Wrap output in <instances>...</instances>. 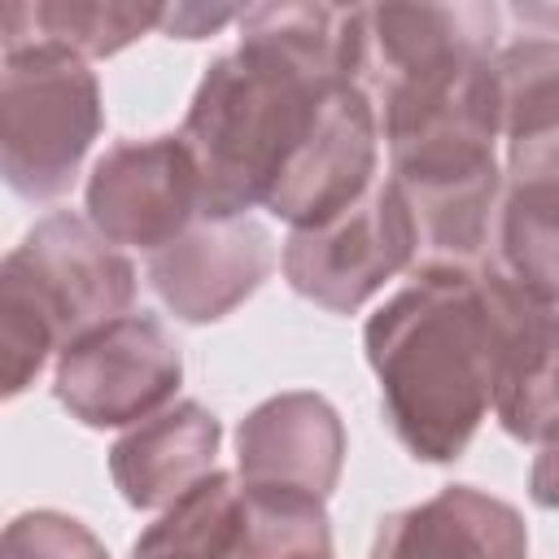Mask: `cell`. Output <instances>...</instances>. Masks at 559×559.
Returning a JSON list of instances; mask_svg holds the SVG:
<instances>
[{
	"label": "cell",
	"mask_w": 559,
	"mask_h": 559,
	"mask_svg": "<svg viewBox=\"0 0 559 559\" xmlns=\"http://www.w3.org/2000/svg\"><path fill=\"white\" fill-rule=\"evenodd\" d=\"M393 437L454 463L493 411V306L485 271H415L362 328Z\"/></svg>",
	"instance_id": "6da1fadb"
},
{
	"label": "cell",
	"mask_w": 559,
	"mask_h": 559,
	"mask_svg": "<svg viewBox=\"0 0 559 559\" xmlns=\"http://www.w3.org/2000/svg\"><path fill=\"white\" fill-rule=\"evenodd\" d=\"M328 92L332 87L245 44L210 61L179 127L201 175V218H249L253 205H266V192Z\"/></svg>",
	"instance_id": "7a4b0ae2"
},
{
	"label": "cell",
	"mask_w": 559,
	"mask_h": 559,
	"mask_svg": "<svg viewBox=\"0 0 559 559\" xmlns=\"http://www.w3.org/2000/svg\"><path fill=\"white\" fill-rule=\"evenodd\" d=\"M105 127L100 83L87 57L52 44L4 52L0 170L22 201L61 197Z\"/></svg>",
	"instance_id": "3957f363"
},
{
	"label": "cell",
	"mask_w": 559,
	"mask_h": 559,
	"mask_svg": "<svg viewBox=\"0 0 559 559\" xmlns=\"http://www.w3.org/2000/svg\"><path fill=\"white\" fill-rule=\"evenodd\" d=\"M0 284H13L48 319L57 354L79 336L131 314L135 301L131 258L105 240L87 214L70 210L44 214L22 236V245L4 253Z\"/></svg>",
	"instance_id": "277c9868"
},
{
	"label": "cell",
	"mask_w": 559,
	"mask_h": 559,
	"mask_svg": "<svg viewBox=\"0 0 559 559\" xmlns=\"http://www.w3.org/2000/svg\"><path fill=\"white\" fill-rule=\"evenodd\" d=\"M280 266L297 297L332 314H354L393 275L415 271V223L397 179L380 175L349 210L314 227H293Z\"/></svg>",
	"instance_id": "5b68a950"
},
{
	"label": "cell",
	"mask_w": 559,
	"mask_h": 559,
	"mask_svg": "<svg viewBox=\"0 0 559 559\" xmlns=\"http://www.w3.org/2000/svg\"><path fill=\"white\" fill-rule=\"evenodd\" d=\"M183 354L162 319L122 314L57 354L52 393L87 428H131L170 406Z\"/></svg>",
	"instance_id": "8992f818"
},
{
	"label": "cell",
	"mask_w": 559,
	"mask_h": 559,
	"mask_svg": "<svg viewBox=\"0 0 559 559\" xmlns=\"http://www.w3.org/2000/svg\"><path fill=\"white\" fill-rule=\"evenodd\" d=\"M87 223L118 249H166L201 218V175L183 135H148L109 144L83 192Z\"/></svg>",
	"instance_id": "52a82bcc"
},
{
	"label": "cell",
	"mask_w": 559,
	"mask_h": 559,
	"mask_svg": "<svg viewBox=\"0 0 559 559\" xmlns=\"http://www.w3.org/2000/svg\"><path fill=\"white\" fill-rule=\"evenodd\" d=\"M380 140L384 135L371 96L358 83L332 87L314 105L275 188L266 192V210L288 227H314L349 210L380 179Z\"/></svg>",
	"instance_id": "ba28073f"
},
{
	"label": "cell",
	"mask_w": 559,
	"mask_h": 559,
	"mask_svg": "<svg viewBox=\"0 0 559 559\" xmlns=\"http://www.w3.org/2000/svg\"><path fill=\"white\" fill-rule=\"evenodd\" d=\"M498 52L493 4H358V87L384 96Z\"/></svg>",
	"instance_id": "9c48e42d"
},
{
	"label": "cell",
	"mask_w": 559,
	"mask_h": 559,
	"mask_svg": "<svg viewBox=\"0 0 559 559\" xmlns=\"http://www.w3.org/2000/svg\"><path fill=\"white\" fill-rule=\"evenodd\" d=\"M275 266V240L253 218H197L148 253V284L179 323H218L245 306Z\"/></svg>",
	"instance_id": "30bf717a"
},
{
	"label": "cell",
	"mask_w": 559,
	"mask_h": 559,
	"mask_svg": "<svg viewBox=\"0 0 559 559\" xmlns=\"http://www.w3.org/2000/svg\"><path fill=\"white\" fill-rule=\"evenodd\" d=\"M345 467V424L323 393H275L236 428V476L245 489L306 493L328 502Z\"/></svg>",
	"instance_id": "8fae6325"
},
{
	"label": "cell",
	"mask_w": 559,
	"mask_h": 559,
	"mask_svg": "<svg viewBox=\"0 0 559 559\" xmlns=\"http://www.w3.org/2000/svg\"><path fill=\"white\" fill-rule=\"evenodd\" d=\"M493 306V415L515 441H537L559 419V306L537 301L489 266Z\"/></svg>",
	"instance_id": "7c38bea8"
},
{
	"label": "cell",
	"mask_w": 559,
	"mask_h": 559,
	"mask_svg": "<svg viewBox=\"0 0 559 559\" xmlns=\"http://www.w3.org/2000/svg\"><path fill=\"white\" fill-rule=\"evenodd\" d=\"M415 223V271H485L493 266V236L507 175L498 162L393 175ZM411 271V275H415Z\"/></svg>",
	"instance_id": "4fadbf2b"
},
{
	"label": "cell",
	"mask_w": 559,
	"mask_h": 559,
	"mask_svg": "<svg viewBox=\"0 0 559 559\" xmlns=\"http://www.w3.org/2000/svg\"><path fill=\"white\" fill-rule=\"evenodd\" d=\"M367 559H528V528L511 502L476 485H445L384 515Z\"/></svg>",
	"instance_id": "5bb4252c"
},
{
	"label": "cell",
	"mask_w": 559,
	"mask_h": 559,
	"mask_svg": "<svg viewBox=\"0 0 559 559\" xmlns=\"http://www.w3.org/2000/svg\"><path fill=\"white\" fill-rule=\"evenodd\" d=\"M223 424L201 402H175L140 424H131L109 445V476L127 507L166 511L192 485H201L218 459Z\"/></svg>",
	"instance_id": "9a60e30c"
},
{
	"label": "cell",
	"mask_w": 559,
	"mask_h": 559,
	"mask_svg": "<svg viewBox=\"0 0 559 559\" xmlns=\"http://www.w3.org/2000/svg\"><path fill=\"white\" fill-rule=\"evenodd\" d=\"M166 22V4L127 0H13L4 9V52L52 44L79 57H114Z\"/></svg>",
	"instance_id": "2e32d148"
},
{
	"label": "cell",
	"mask_w": 559,
	"mask_h": 559,
	"mask_svg": "<svg viewBox=\"0 0 559 559\" xmlns=\"http://www.w3.org/2000/svg\"><path fill=\"white\" fill-rule=\"evenodd\" d=\"M493 266L537 301L559 306V188L546 183L502 188Z\"/></svg>",
	"instance_id": "e0dca14e"
},
{
	"label": "cell",
	"mask_w": 559,
	"mask_h": 559,
	"mask_svg": "<svg viewBox=\"0 0 559 559\" xmlns=\"http://www.w3.org/2000/svg\"><path fill=\"white\" fill-rule=\"evenodd\" d=\"M0 559H109V550L83 520L39 507L4 524Z\"/></svg>",
	"instance_id": "ac0fdd59"
},
{
	"label": "cell",
	"mask_w": 559,
	"mask_h": 559,
	"mask_svg": "<svg viewBox=\"0 0 559 559\" xmlns=\"http://www.w3.org/2000/svg\"><path fill=\"white\" fill-rule=\"evenodd\" d=\"M528 498L546 511H559V419L537 437V459L528 472Z\"/></svg>",
	"instance_id": "d6986e66"
},
{
	"label": "cell",
	"mask_w": 559,
	"mask_h": 559,
	"mask_svg": "<svg viewBox=\"0 0 559 559\" xmlns=\"http://www.w3.org/2000/svg\"><path fill=\"white\" fill-rule=\"evenodd\" d=\"M240 17H245V9H227V4H214V9L210 4H175V9H166L162 31H170L175 39H201Z\"/></svg>",
	"instance_id": "ffe728a7"
},
{
	"label": "cell",
	"mask_w": 559,
	"mask_h": 559,
	"mask_svg": "<svg viewBox=\"0 0 559 559\" xmlns=\"http://www.w3.org/2000/svg\"><path fill=\"white\" fill-rule=\"evenodd\" d=\"M319 559H332V555H319Z\"/></svg>",
	"instance_id": "44dd1931"
}]
</instances>
